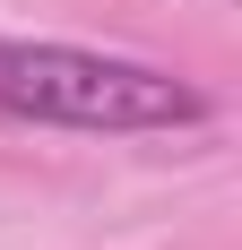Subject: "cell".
Listing matches in <instances>:
<instances>
[{"label":"cell","instance_id":"cell-1","mask_svg":"<svg viewBox=\"0 0 242 250\" xmlns=\"http://www.w3.org/2000/svg\"><path fill=\"white\" fill-rule=\"evenodd\" d=\"M0 112L44 129H96V138H139V129H199L217 104L191 78L156 61H121L87 43H18L0 35Z\"/></svg>","mask_w":242,"mask_h":250},{"label":"cell","instance_id":"cell-2","mask_svg":"<svg viewBox=\"0 0 242 250\" xmlns=\"http://www.w3.org/2000/svg\"><path fill=\"white\" fill-rule=\"evenodd\" d=\"M217 9H225V0H217Z\"/></svg>","mask_w":242,"mask_h":250}]
</instances>
